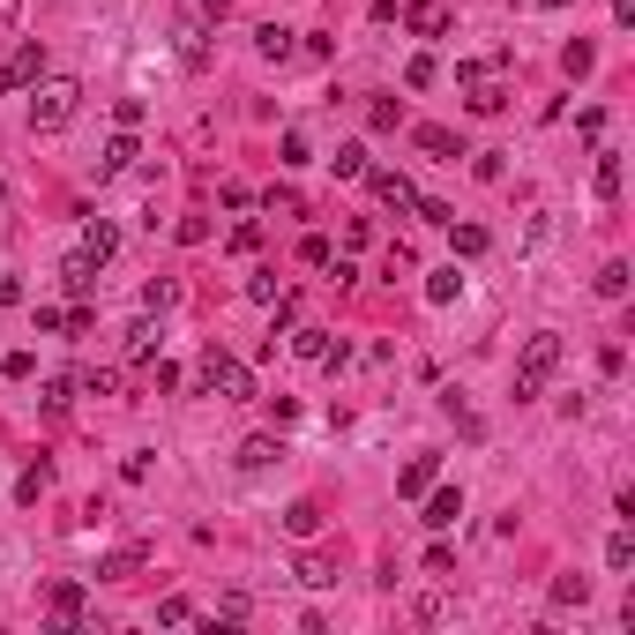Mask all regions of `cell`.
<instances>
[{
  "label": "cell",
  "mask_w": 635,
  "mask_h": 635,
  "mask_svg": "<svg viewBox=\"0 0 635 635\" xmlns=\"http://www.w3.org/2000/svg\"><path fill=\"white\" fill-rule=\"evenodd\" d=\"M195 381L217 396V404H247V396H254V374H247V359H232L225 344H210V352H202Z\"/></svg>",
  "instance_id": "6da1fadb"
},
{
  "label": "cell",
  "mask_w": 635,
  "mask_h": 635,
  "mask_svg": "<svg viewBox=\"0 0 635 635\" xmlns=\"http://www.w3.org/2000/svg\"><path fill=\"white\" fill-rule=\"evenodd\" d=\"M75 113H83V83H75V75H45V83L30 90V127H45V135L68 127Z\"/></svg>",
  "instance_id": "7a4b0ae2"
},
{
  "label": "cell",
  "mask_w": 635,
  "mask_h": 635,
  "mask_svg": "<svg viewBox=\"0 0 635 635\" xmlns=\"http://www.w3.org/2000/svg\"><path fill=\"white\" fill-rule=\"evenodd\" d=\"M553 367H561V337H553V329H538V337L523 344V359H516V404H531V396L553 381Z\"/></svg>",
  "instance_id": "3957f363"
},
{
  "label": "cell",
  "mask_w": 635,
  "mask_h": 635,
  "mask_svg": "<svg viewBox=\"0 0 635 635\" xmlns=\"http://www.w3.org/2000/svg\"><path fill=\"white\" fill-rule=\"evenodd\" d=\"M292 352H299V359H314V367H329V374H337L344 359H352V344H344V337H329V329H292Z\"/></svg>",
  "instance_id": "277c9868"
},
{
  "label": "cell",
  "mask_w": 635,
  "mask_h": 635,
  "mask_svg": "<svg viewBox=\"0 0 635 635\" xmlns=\"http://www.w3.org/2000/svg\"><path fill=\"white\" fill-rule=\"evenodd\" d=\"M419 501H426V516H419L426 531H456V516H464V486H426Z\"/></svg>",
  "instance_id": "5b68a950"
},
{
  "label": "cell",
  "mask_w": 635,
  "mask_h": 635,
  "mask_svg": "<svg viewBox=\"0 0 635 635\" xmlns=\"http://www.w3.org/2000/svg\"><path fill=\"white\" fill-rule=\"evenodd\" d=\"M367 187H374L381 210H419V187H411L404 172H374V165H367Z\"/></svg>",
  "instance_id": "8992f818"
},
{
  "label": "cell",
  "mask_w": 635,
  "mask_h": 635,
  "mask_svg": "<svg viewBox=\"0 0 635 635\" xmlns=\"http://www.w3.org/2000/svg\"><path fill=\"white\" fill-rule=\"evenodd\" d=\"M254 53H262V60H277V68H284V60L299 53V30H284V23H262V30H254Z\"/></svg>",
  "instance_id": "52a82bcc"
},
{
  "label": "cell",
  "mask_w": 635,
  "mask_h": 635,
  "mask_svg": "<svg viewBox=\"0 0 635 635\" xmlns=\"http://www.w3.org/2000/svg\"><path fill=\"white\" fill-rule=\"evenodd\" d=\"M404 23H411V38H441V30H449V8H441V0H411Z\"/></svg>",
  "instance_id": "ba28073f"
},
{
  "label": "cell",
  "mask_w": 635,
  "mask_h": 635,
  "mask_svg": "<svg viewBox=\"0 0 635 635\" xmlns=\"http://www.w3.org/2000/svg\"><path fill=\"white\" fill-rule=\"evenodd\" d=\"M434 471H441V456H411V464L396 471V494H404V501H419L426 486H434Z\"/></svg>",
  "instance_id": "9c48e42d"
},
{
  "label": "cell",
  "mask_w": 635,
  "mask_h": 635,
  "mask_svg": "<svg viewBox=\"0 0 635 635\" xmlns=\"http://www.w3.org/2000/svg\"><path fill=\"white\" fill-rule=\"evenodd\" d=\"M45 606H53L60 628H75V621H83V606H90V591H83V583H53V598H45Z\"/></svg>",
  "instance_id": "30bf717a"
},
{
  "label": "cell",
  "mask_w": 635,
  "mask_h": 635,
  "mask_svg": "<svg viewBox=\"0 0 635 635\" xmlns=\"http://www.w3.org/2000/svg\"><path fill=\"white\" fill-rule=\"evenodd\" d=\"M591 195H598V202H621V157H613V150H598V165H591Z\"/></svg>",
  "instance_id": "8fae6325"
},
{
  "label": "cell",
  "mask_w": 635,
  "mask_h": 635,
  "mask_svg": "<svg viewBox=\"0 0 635 635\" xmlns=\"http://www.w3.org/2000/svg\"><path fill=\"white\" fill-rule=\"evenodd\" d=\"M464 90H471V113H479V120H494V113H501V105H508V90L494 83V75H471V83H464Z\"/></svg>",
  "instance_id": "7c38bea8"
},
{
  "label": "cell",
  "mask_w": 635,
  "mask_h": 635,
  "mask_svg": "<svg viewBox=\"0 0 635 635\" xmlns=\"http://www.w3.org/2000/svg\"><path fill=\"white\" fill-rule=\"evenodd\" d=\"M60 277H68V299H90V284H98V262H90L83 247H75L68 262H60Z\"/></svg>",
  "instance_id": "4fadbf2b"
},
{
  "label": "cell",
  "mask_w": 635,
  "mask_h": 635,
  "mask_svg": "<svg viewBox=\"0 0 635 635\" xmlns=\"http://www.w3.org/2000/svg\"><path fill=\"white\" fill-rule=\"evenodd\" d=\"M83 254H90V262H113V254H120V232L105 225V217H90V225H83Z\"/></svg>",
  "instance_id": "5bb4252c"
},
{
  "label": "cell",
  "mask_w": 635,
  "mask_h": 635,
  "mask_svg": "<svg viewBox=\"0 0 635 635\" xmlns=\"http://www.w3.org/2000/svg\"><path fill=\"white\" fill-rule=\"evenodd\" d=\"M127 165H135V127H120V135L98 150V172H127Z\"/></svg>",
  "instance_id": "9a60e30c"
},
{
  "label": "cell",
  "mask_w": 635,
  "mask_h": 635,
  "mask_svg": "<svg viewBox=\"0 0 635 635\" xmlns=\"http://www.w3.org/2000/svg\"><path fill=\"white\" fill-rule=\"evenodd\" d=\"M456 292H464V277H456V262L426 277V307H456Z\"/></svg>",
  "instance_id": "2e32d148"
},
{
  "label": "cell",
  "mask_w": 635,
  "mask_h": 635,
  "mask_svg": "<svg viewBox=\"0 0 635 635\" xmlns=\"http://www.w3.org/2000/svg\"><path fill=\"white\" fill-rule=\"evenodd\" d=\"M284 531H292V538H314V531H322V501H292V508H284Z\"/></svg>",
  "instance_id": "e0dca14e"
},
{
  "label": "cell",
  "mask_w": 635,
  "mask_h": 635,
  "mask_svg": "<svg viewBox=\"0 0 635 635\" xmlns=\"http://www.w3.org/2000/svg\"><path fill=\"white\" fill-rule=\"evenodd\" d=\"M277 441H269V434H254V441H240V471H269V464H277Z\"/></svg>",
  "instance_id": "ac0fdd59"
},
{
  "label": "cell",
  "mask_w": 635,
  "mask_h": 635,
  "mask_svg": "<svg viewBox=\"0 0 635 635\" xmlns=\"http://www.w3.org/2000/svg\"><path fill=\"white\" fill-rule=\"evenodd\" d=\"M135 568H142V546H120V553H105V561H98V576L120 583V576H135Z\"/></svg>",
  "instance_id": "d6986e66"
},
{
  "label": "cell",
  "mask_w": 635,
  "mask_h": 635,
  "mask_svg": "<svg viewBox=\"0 0 635 635\" xmlns=\"http://www.w3.org/2000/svg\"><path fill=\"white\" fill-rule=\"evenodd\" d=\"M329 165H337V180H367V142H344Z\"/></svg>",
  "instance_id": "ffe728a7"
},
{
  "label": "cell",
  "mask_w": 635,
  "mask_h": 635,
  "mask_svg": "<svg viewBox=\"0 0 635 635\" xmlns=\"http://www.w3.org/2000/svg\"><path fill=\"white\" fill-rule=\"evenodd\" d=\"M142 307H150V314L180 307V284H172V277H150V284H142Z\"/></svg>",
  "instance_id": "44dd1931"
},
{
  "label": "cell",
  "mask_w": 635,
  "mask_h": 635,
  "mask_svg": "<svg viewBox=\"0 0 635 635\" xmlns=\"http://www.w3.org/2000/svg\"><path fill=\"white\" fill-rule=\"evenodd\" d=\"M8 75H15V83H38V75H45V45H23V53L8 60Z\"/></svg>",
  "instance_id": "7402d4cb"
},
{
  "label": "cell",
  "mask_w": 635,
  "mask_h": 635,
  "mask_svg": "<svg viewBox=\"0 0 635 635\" xmlns=\"http://www.w3.org/2000/svg\"><path fill=\"white\" fill-rule=\"evenodd\" d=\"M561 68H568V75H576V83H583V75L598 68V45H591V38H576V45H568V53H561Z\"/></svg>",
  "instance_id": "603a6c76"
},
{
  "label": "cell",
  "mask_w": 635,
  "mask_h": 635,
  "mask_svg": "<svg viewBox=\"0 0 635 635\" xmlns=\"http://www.w3.org/2000/svg\"><path fill=\"white\" fill-rule=\"evenodd\" d=\"M45 486H53V464H30L23 479H15V501H45Z\"/></svg>",
  "instance_id": "cb8c5ba5"
},
{
  "label": "cell",
  "mask_w": 635,
  "mask_h": 635,
  "mask_svg": "<svg viewBox=\"0 0 635 635\" xmlns=\"http://www.w3.org/2000/svg\"><path fill=\"white\" fill-rule=\"evenodd\" d=\"M434 75H441L434 53H411V60H404V90H434Z\"/></svg>",
  "instance_id": "d4e9b609"
},
{
  "label": "cell",
  "mask_w": 635,
  "mask_h": 635,
  "mask_svg": "<svg viewBox=\"0 0 635 635\" xmlns=\"http://www.w3.org/2000/svg\"><path fill=\"white\" fill-rule=\"evenodd\" d=\"M157 621H165V628H187V621H195V598H180V591L157 598Z\"/></svg>",
  "instance_id": "484cf974"
},
{
  "label": "cell",
  "mask_w": 635,
  "mask_h": 635,
  "mask_svg": "<svg viewBox=\"0 0 635 635\" xmlns=\"http://www.w3.org/2000/svg\"><path fill=\"white\" fill-rule=\"evenodd\" d=\"M277 165H314V150H307V135H299V127H284V142H277Z\"/></svg>",
  "instance_id": "4316f807"
},
{
  "label": "cell",
  "mask_w": 635,
  "mask_h": 635,
  "mask_svg": "<svg viewBox=\"0 0 635 635\" xmlns=\"http://www.w3.org/2000/svg\"><path fill=\"white\" fill-rule=\"evenodd\" d=\"M292 576L307 583V591H329V583H337V568H329V561H314V553H307V561H299Z\"/></svg>",
  "instance_id": "83f0119b"
},
{
  "label": "cell",
  "mask_w": 635,
  "mask_h": 635,
  "mask_svg": "<svg viewBox=\"0 0 635 635\" xmlns=\"http://www.w3.org/2000/svg\"><path fill=\"white\" fill-rule=\"evenodd\" d=\"M419 150L449 157V165H456V157H464V150H456V135H449V127H419Z\"/></svg>",
  "instance_id": "f1b7e54d"
},
{
  "label": "cell",
  "mask_w": 635,
  "mask_h": 635,
  "mask_svg": "<svg viewBox=\"0 0 635 635\" xmlns=\"http://www.w3.org/2000/svg\"><path fill=\"white\" fill-rule=\"evenodd\" d=\"M598 299H628V262H606V269H598Z\"/></svg>",
  "instance_id": "f546056e"
},
{
  "label": "cell",
  "mask_w": 635,
  "mask_h": 635,
  "mask_svg": "<svg viewBox=\"0 0 635 635\" xmlns=\"http://www.w3.org/2000/svg\"><path fill=\"white\" fill-rule=\"evenodd\" d=\"M449 240H456L464 262H471V254H486V232H479V225H456V217H449Z\"/></svg>",
  "instance_id": "4dcf8cb0"
},
{
  "label": "cell",
  "mask_w": 635,
  "mask_h": 635,
  "mask_svg": "<svg viewBox=\"0 0 635 635\" xmlns=\"http://www.w3.org/2000/svg\"><path fill=\"white\" fill-rule=\"evenodd\" d=\"M606 568H635V531H613L606 538Z\"/></svg>",
  "instance_id": "1f68e13d"
},
{
  "label": "cell",
  "mask_w": 635,
  "mask_h": 635,
  "mask_svg": "<svg viewBox=\"0 0 635 635\" xmlns=\"http://www.w3.org/2000/svg\"><path fill=\"white\" fill-rule=\"evenodd\" d=\"M583 598H591V576H561L553 583V606H583Z\"/></svg>",
  "instance_id": "d6a6232c"
},
{
  "label": "cell",
  "mask_w": 635,
  "mask_h": 635,
  "mask_svg": "<svg viewBox=\"0 0 635 635\" xmlns=\"http://www.w3.org/2000/svg\"><path fill=\"white\" fill-rule=\"evenodd\" d=\"M172 240H180V247H202V240H210V217H180V225H172Z\"/></svg>",
  "instance_id": "836d02e7"
},
{
  "label": "cell",
  "mask_w": 635,
  "mask_h": 635,
  "mask_svg": "<svg viewBox=\"0 0 635 635\" xmlns=\"http://www.w3.org/2000/svg\"><path fill=\"white\" fill-rule=\"evenodd\" d=\"M247 299H254V307H269V299H277V269H254V277H247Z\"/></svg>",
  "instance_id": "e575fe53"
},
{
  "label": "cell",
  "mask_w": 635,
  "mask_h": 635,
  "mask_svg": "<svg viewBox=\"0 0 635 635\" xmlns=\"http://www.w3.org/2000/svg\"><path fill=\"white\" fill-rule=\"evenodd\" d=\"M180 60H187V68H210V38H202V30H187V45H180Z\"/></svg>",
  "instance_id": "d590c367"
},
{
  "label": "cell",
  "mask_w": 635,
  "mask_h": 635,
  "mask_svg": "<svg viewBox=\"0 0 635 635\" xmlns=\"http://www.w3.org/2000/svg\"><path fill=\"white\" fill-rule=\"evenodd\" d=\"M127 352L150 359V352H157V329H150V322H135V329H127Z\"/></svg>",
  "instance_id": "8d00e7d4"
},
{
  "label": "cell",
  "mask_w": 635,
  "mask_h": 635,
  "mask_svg": "<svg viewBox=\"0 0 635 635\" xmlns=\"http://www.w3.org/2000/svg\"><path fill=\"white\" fill-rule=\"evenodd\" d=\"M299 262H314V269H329V240H322V232H307V240H299Z\"/></svg>",
  "instance_id": "74e56055"
},
{
  "label": "cell",
  "mask_w": 635,
  "mask_h": 635,
  "mask_svg": "<svg viewBox=\"0 0 635 635\" xmlns=\"http://www.w3.org/2000/svg\"><path fill=\"white\" fill-rule=\"evenodd\" d=\"M426 576H456V553L449 546H426Z\"/></svg>",
  "instance_id": "f35d334b"
},
{
  "label": "cell",
  "mask_w": 635,
  "mask_h": 635,
  "mask_svg": "<svg viewBox=\"0 0 635 635\" xmlns=\"http://www.w3.org/2000/svg\"><path fill=\"white\" fill-rule=\"evenodd\" d=\"M120 479H127V486H142V479H150V449H135V456H127V464H120Z\"/></svg>",
  "instance_id": "ab89813d"
},
{
  "label": "cell",
  "mask_w": 635,
  "mask_h": 635,
  "mask_svg": "<svg viewBox=\"0 0 635 635\" xmlns=\"http://www.w3.org/2000/svg\"><path fill=\"white\" fill-rule=\"evenodd\" d=\"M30 367H38L30 352H8V359H0V374H8V381H30Z\"/></svg>",
  "instance_id": "60d3db41"
},
{
  "label": "cell",
  "mask_w": 635,
  "mask_h": 635,
  "mask_svg": "<svg viewBox=\"0 0 635 635\" xmlns=\"http://www.w3.org/2000/svg\"><path fill=\"white\" fill-rule=\"evenodd\" d=\"M232 247L254 254V247H262V225H254V217H247V225H232Z\"/></svg>",
  "instance_id": "b9f144b4"
},
{
  "label": "cell",
  "mask_w": 635,
  "mask_h": 635,
  "mask_svg": "<svg viewBox=\"0 0 635 635\" xmlns=\"http://www.w3.org/2000/svg\"><path fill=\"white\" fill-rule=\"evenodd\" d=\"M367 120L381 127V135H389V127H396V98H374V105H367Z\"/></svg>",
  "instance_id": "7bdbcfd3"
},
{
  "label": "cell",
  "mask_w": 635,
  "mask_h": 635,
  "mask_svg": "<svg viewBox=\"0 0 635 635\" xmlns=\"http://www.w3.org/2000/svg\"><path fill=\"white\" fill-rule=\"evenodd\" d=\"M0 307H23V284L15 277H0Z\"/></svg>",
  "instance_id": "ee69618b"
},
{
  "label": "cell",
  "mask_w": 635,
  "mask_h": 635,
  "mask_svg": "<svg viewBox=\"0 0 635 635\" xmlns=\"http://www.w3.org/2000/svg\"><path fill=\"white\" fill-rule=\"evenodd\" d=\"M613 23H635V0H613Z\"/></svg>",
  "instance_id": "f6af8a7d"
},
{
  "label": "cell",
  "mask_w": 635,
  "mask_h": 635,
  "mask_svg": "<svg viewBox=\"0 0 635 635\" xmlns=\"http://www.w3.org/2000/svg\"><path fill=\"white\" fill-rule=\"evenodd\" d=\"M232 8V0H202V15H225Z\"/></svg>",
  "instance_id": "bcb514c9"
},
{
  "label": "cell",
  "mask_w": 635,
  "mask_h": 635,
  "mask_svg": "<svg viewBox=\"0 0 635 635\" xmlns=\"http://www.w3.org/2000/svg\"><path fill=\"white\" fill-rule=\"evenodd\" d=\"M0 90H15V75H8V68H0Z\"/></svg>",
  "instance_id": "7dc6e473"
},
{
  "label": "cell",
  "mask_w": 635,
  "mask_h": 635,
  "mask_svg": "<svg viewBox=\"0 0 635 635\" xmlns=\"http://www.w3.org/2000/svg\"><path fill=\"white\" fill-rule=\"evenodd\" d=\"M538 8H568V0H538Z\"/></svg>",
  "instance_id": "c3c4849f"
}]
</instances>
